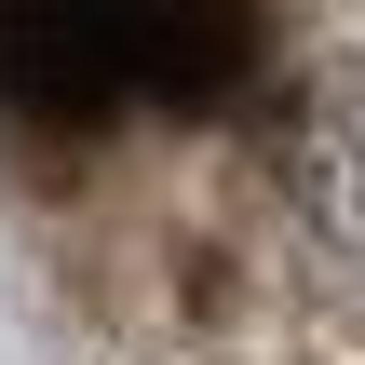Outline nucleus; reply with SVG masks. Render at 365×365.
I'll return each instance as SVG.
<instances>
[{"mask_svg": "<svg viewBox=\"0 0 365 365\" xmlns=\"http://www.w3.org/2000/svg\"><path fill=\"white\" fill-rule=\"evenodd\" d=\"M135 95V0H0V108L14 122H95Z\"/></svg>", "mask_w": 365, "mask_h": 365, "instance_id": "1", "label": "nucleus"}, {"mask_svg": "<svg viewBox=\"0 0 365 365\" xmlns=\"http://www.w3.org/2000/svg\"><path fill=\"white\" fill-rule=\"evenodd\" d=\"M257 68V0H135V95L203 122Z\"/></svg>", "mask_w": 365, "mask_h": 365, "instance_id": "2", "label": "nucleus"}]
</instances>
